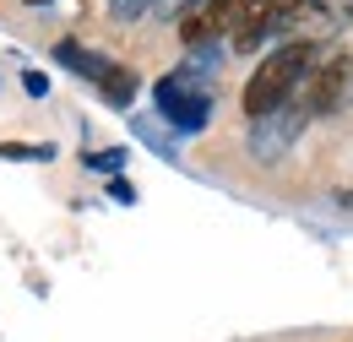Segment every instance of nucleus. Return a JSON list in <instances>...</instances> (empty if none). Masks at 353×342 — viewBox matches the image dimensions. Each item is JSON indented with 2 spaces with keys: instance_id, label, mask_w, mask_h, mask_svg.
Listing matches in <instances>:
<instances>
[{
  "instance_id": "obj_1",
  "label": "nucleus",
  "mask_w": 353,
  "mask_h": 342,
  "mask_svg": "<svg viewBox=\"0 0 353 342\" xmlns=\"http://www.w3.org/2000/svg\"><path fill=\"white\" fill-rule=\"evenodd\" d=\"M315 60H321V43L310 39H294V43H277L272 54H266L261 66L250 71V82H245V114L250 120H266L272 109H283L288 103V92H299L305 77L315 71Z\"/></svg>"
},
{
  "instance_id": "obj_2",
  "label": "nucleus",
  "mask_w": 353,
  "mask_h": 342,
  "mask_svg": "<svg viewBox=\"0 0 353 342\" xmlns=\"http://www.w3.org/2000/svg\"><path fill=\"white\" fill-rule=\"evenodd\" d=\"M152 103H158V114H163L174 130H185V136L212 120V87L201 82L196 66H179V71H169V77H158Z\"/></svg>"
},
{
  "instance_id": "obj_3",
  "label": "nucleus",
  "mask_w": 353,
  "mask_h": 342,
  "mask_svg": "<svg viewBox=\"0 0 353 342\" xmlns=\"http://www.w3.org/2000/svg\"><path fill=\"white\" fill-rule=\"evenodd\" d=\"M305 0H239V11H234V33L228 43L245 54V49H256L266 33H277V28H288V17L299 11Z\"/></svg>"
},
{
  "instance_id": "obj_4",
  "label": "nucleus",
  "mask_w": 353,
  "mask_h": 342,
  "mask_svg": "<svg viewBox=\"0 0 353 342\" xmlns=\"http://www.w3.org/2000/svg\"><path fill=\"white\" fill-rule=\"evenodd\" d=\"M234 11H239V0H196L179 22V39L190 49H212L223 33H234Z\"/></svg>"
},
{
  "instance_id": "obj_5",
  "label": "nucleus",
  "mask_w": 353,
  "mask_h": 342,
  "mask_svg": "<svg viewBox=\"0 0 353 342\" xmlns=\"http://www.w3.org/2000/svg\"><path fill=\"white\" fill-rule=\"evenodd\" d=\"M348 82H353V60H343V54L321 60V66L305 77V114H332V109L343 103Z\"/></svg>"
},
{
  "instance_id": "obj_6",
  "label": "nucleus",
  "mask_w": 353,
  "mask_h": 342,
  "mask_svg": "<svg viewBox=\"0 0 353 342\" xmlns=\"http://www.w3.org/2000/svg\"><path fill=\"white\" fill-rule=\"evenodd\" d=\"M305 125V103L294 109V103H283V109H272L266 120H256V136H250V147H256V158H277L294 136Z\"/></svg>"
},
{
  "instance_id": "obj_7",
  "label": "nucleus",
  "mask_w": 353,
  "mask_h": 342,
  "mask_svg": "<svg viewBox=\"0 0 353 342\" xmlns=\"http://www.w3.org/2000/svg\"><path fill=\"white\" fill-rule=\"evenodd\" d=\"M54 60H65L71 71H82L88 82H103V77H109V66H114V60H103V54H88L82 43H71V39L54 43Z\"/></svg>"
},
{
  "instance_id": "obj_8",
  "label": "nucleus",
  "mask_w": 353,
  "mask_h": 342,
  "mask_svg": "<svg viewBox=\"0 0 353 342\" xmlns=\"http://www.w3.org/2000/svg\"><path fill=\"white\" fill-rule=\"evenodd\" d=\"M98 92H103L109 103H120V109H125V103H131V92H136V77L125 71V66H109V77L98 82Z\"/></svg>"
},
{
  "instance_id": "obj_9",
  "label": "nucleus",
  "mask_w": 353,
  "mask_h": 342,
  "mask_svg": "<svg viewBox=\"0 0 353 342\" xmlns=\"http://www.w3.org/2000/svg\"><path fill=\"white\" fill-rule=\"evenodd\" d=\"M109 6H114V17H120V22H136V17H147L158 0H109Z\"/></svg>"
},
{
  "instance_id": "obj_10",
  "label": "nucleus",
  "mask_w": 353,
  "mask_h": 342,
  "mask_svg": "<svg viewBox=\"0 0 353 342\" xmlns=\"http://www.w3.org/2000/svg\"><path fill=\"white\" fill-rule=\"evenodd\" d=\"M0 158H54V147H22V141H6Z\"/></svg>"
},
{
  "instance_id": "obj_11",
  "label": "nucleus",
  "mask_w": 353,
  "mask_h": 342,
  "mask_svg": "<svg viewBox=\"0 0 353 342\" xmlns=\"http://www.w3.org/2000/svg\"><path fill=\"white\" fill-rule=\"evenodd\" d=\"M92 169H120V163H125V152H103V158H88Z\"/></svg>"
},
{
  "instance_id": "obj_12",
  "label": "nucleus",
  "mask_w": 353,
  "mask_h": 342,
  "mask_svg": "<svg viewBox=\"0 0 353 342\" xmlns=\"http://www.w3.org/2000/svg\"><path fill=\"white\" fill-rule=\"evenodd\" d=\"M28 6H49V0H28Z\"/></svg>"
},
{
  "instance_id": "obj_13",
  "label": "nucleus",
  "mask_w": 353,
  "mask_h": 342,
  "mask_svg": "<svg viewBox=\"0 0 353 342\" xmlns=\"http://www.w3.org/2000/svg\"><path fill=\"white\" fill-rule=\"evenodd\" d=\"M190 6H196V0H185V11H190Z\"/></svg>"
}]
</instances>
